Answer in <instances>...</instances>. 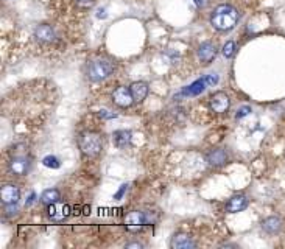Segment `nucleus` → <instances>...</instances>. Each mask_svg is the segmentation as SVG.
Here are the masks:
<instances>
[{
    "instance_id": "nucleus-1",
    "label": "nucleus",
    "mask_w": 285,
    "mask_h": 249,
    "mask_svg": "<svg viewBox=\"0 0 285 249\" xmlns=\"http://www.w3.org/2000/svg\"><path fill=\"white\" fill-rule=\"evenodd\" d=\"M239 22V11L231 5H220L210 16L212 27L218 31H231Z\"/></svg>"
},
{
    "instance_id": "nucleus-2",
    "label": "nucleus",
    "mask_w": 285,
    "mask_h": 249,
    "mask_svg": "<svg viewBox=\"0 0 285 249\" xmlns=\"http://www.w3.org/2000/svg\"><path fill=\"white\" fill-rule=\"evenodd\" d=\"M114 69H115V64L111 58H97L88 64L86 77L94 83H98L101 80L108 78L114 72Z\"/></svg>"
},
{
    "instance_id": "nucleus-3",
    "label": "nucleus",
    "mask_w": 285,
    "mask_h": 249,
    "mask_svg": "<svg viewBox=\"0 0 285 249\" xmlns=\"http://www.w3.org/2000/svg\"><path fill=\"white\" fill-rule=\"evenodd\" d=\"M78 145L85 156L95 158V156H98L103 150V137H101V134L95 133V131H85L80 134Z\"/></svg>"
},
{
    "instance_id": "nucleus-4",
    "label": "nucleus",
    "mask_w": 285,
    "mask_h": 249,
    "mask_svg": "<svg viewBox=\"0 0 285 249\" xmlns=\"http://www.w3.org/2000/svg\"><path fill=\"white\" fill-rule=\"evenodd\" d=\"M150 223H153V220H151V215L147 212L133 210L125 217V228L128 232H131V234L140 232Z\"/></svg>"
},
{
    "instance_id": "nucleus-5",
    "label": "nucleus",
    "mask_w": 285,
    "mask_h": 249,
    "mask_svg": "<svg viewBox=\"0 0 285 249\" xmlns=\"http://www.w3.org/2000/svg\"><path fill=\"white\" fill-rule=\"evenodd\" d=\"M209 108L212 112L217 114H224L228 112L231 108V100L228 97V93L224 92H215L209 97Z\"/></svg>"
},
{
    "instance_id": "nucleus-6",
    "label": "nucleus",
    "mask_w": 285,
    "mask_h": 249,
    "mask_svg": "<svg viewBox=\"0 0 285 249\" xmlns=\"http://www.w3.org/2000/svg\"><path fill=\"white\" fill-rule=\"evenodd\" d=\"M70 213H72V210H70V207L67 204H63V203H55V204H50L47 206V215H49V218L55 223H63L66 221Z\"/></svg>"
},
{
    "instance_id": "nucleus-7",
    "label": "nucleus",
    "mask_w": 285,
    "mask_h": 249,
    "mask_svg": "<svg viewBox=\"0 0 285 249\" xmlns=\"http://www.w3.org/2000/svg\"><path fill=\"white\" fill-rule=\"evenodd\" d=\"M112 101L118 106V108H129L134 103V97L131 93V89L126 86L117 87L112 92Z\"/></svg>"
},
{
    "instance_id": "nucleus-8",
    "label": "nucleus",
    "mask_w": 285,
    "mask_h": 249,
    "mask_svg": "<svg viewBox=\"0 0 285 249\" xmlns=\"http://www.w3.org/2000/svg\"><path fill=\"white\" fill-rule=\"evenodd\" d=\"M8 168L13 174H17V176H25L28 174L30 168H31V162L28 158L25 156H16L9 161L8 164Z\"/></svg>"
},
{
    "instance_id": "nucleus-9",
    "label": "nucleus",
    "mask_w": 285,
    "mask_h": 249,
    "mask_svg": "<svg viewBox=\"0 0 285 249\" xmlns=\"http://www.w3.org/2000/svg\"><path fill=\"white\" fill-rule=\"evenodd\" d=\"M206 161L207 164L210 165V167H223L224 164H228L229 161V156H228V153L224 148H213L207 153V156H206Z\"/></svg>"
},
{
    "instance_id": "nucleus-10",
    "label": "nucleus",
    "mask_w": 285,
    "mask_h": 249,
    "mask_svg": "<svg viewBox=\"0 0 285 249\" xmlns=\"http://www.w3.org/2000/svg\"><path fill=\"white\" fill-rule=\"evenodd\" d=\"M217 56V47L212 42H203L198 47V58L204 66H209Z\"/></svg>"
},
{
    "instance_id": "nucleus-11",
    "label": "nucleus",
    "mask_w": 285,
    "mask_h": 249,
    "mask_svg": "<svg viewBox=\"0 0 285 249\" xmlns=\"http://www.w3.org/2000/svg\"><path fill=\"white\" fill-rule=\"evenodd\" d=\"M20 198V190L19 187L13 185V184H6L2 187V203L5 206H13L16 204Z\"/></svg>"
},
{
    "instance_id": "nucleus-12",
    "label": "nucleus",
    "mask_w": 285,
    "mask_h": 249,
    "mask_svg": "<svg viewBox=\"0 0 285 249\" xmlns=\"http://www.w3.org/2000/svg\"><path fill=\"white\" fill-rule=\"evenodd\" d=\"M172 248L173 249H190V248H196V243L192 240V237L184 232H178L173 235L172 239Z\"/></svg>"
},
{
    "instance_id": "nucleus-13",
    "label": "nucleus",
    "mask_w": 285,
    "mask_h": 249,
    "mask_svg": "<svg viewBox=\"0 0 285 249\" xmlns=\"http://www.w3.org/2000/svg\"><path fill=\"white\" fill-rule=\"evenodd\" d=\"M248 198L245 195H235L232 196L228 204H226V212L228 213H239V212H243L246 207H248Z\"/></svg>"
},
{
    "instance_id": "nucleus-14",
    "label": "nucleus",
    "mask_w": 285,
    "mask_h": 249,
    "mask_svg": "<svg viewBox=\"0 0 285 249\" xmlns=\"http://www.w3.org/2000/svg\"><path fill=\"white\" fill-rule=\"evenodd\" d=\"M34 38H36L38 41H41V42H52V41H55L56 34H55V30L50 25H45V23H42V25H38L36 28H34Z\"/></svg>"
},
{
    "instance_id": "nucleus-15",
    "label": "nucleus",
    "mask_w": 285,
    "mask_h": 249,
    "mask_svg": "<svg viewBox=\"0 0 285 249\" xmlns=\"http://www.w3.org/2000/svg\"><path fill=\"white\" fill-rule=\"evenodd\" d=\"M129 89H131V93H133V97H134V101L140 103V101H144L148 95V84L145 81H134L131 86H129Z\"/></svg>"
},
{
    "instance_id": "nucleus-16",
    "label": "nucleus",
    "mask_w": 285,
    "mask_h": 249,
    "mask_svg": "<svg viewBox=\"0 0 285 249\" xmlns=\"http://www.w3.org/2000/svg\"><path fill=\"white\" fill-rule=\"evenodd\" d=\"M206 87H207L206 80L201 78V80H196L195 83H192L190 86L184 87L181 90V93H183V95H186V97H196V95H199L201 92H204Z\"/></svg>"
},
{
    "instance_id": "nucleus-17",
    "label": "nucleus",
    "mask_w": 285,
    "mask_h": 249,
    "mask_svg": "<svg viewBox=\"0 0 285 249\" xmlns=\"http://www.w3.org/2000/svg\"><path fill=\"white\" fill-rule=\"evenodd\" d=\"M262 229L270 235H276L282 229V220L279 217H268L262 221Z\"/></svg>"
},
{
    "instance_id": "nucleus-18",
    "label": "nucleus",
    "mask_w": 285,
    "mask_h": 249,
    "mask_svg": "<svg viewBox=\"0 0 285 249\" xmlns=\"http://www.w3.org/2000/svg\"><path fill=\"white\" fill-rule=\"evenodd\" d=\"M114 144L118 148H125L131 144V131H126V129H118V131L114 133Z\"/></svg>"
},
{
    "instance_id": "nucleus-19",
    "label": "nucleus",
    "mask_w": 285,
    "mask_h": 249,
    "mask_svg": "<svg viewBox=\"0 0 285 249\" xmlns=\"http://www.w3.org/2000/svg\"><path fill=\"white\" fill-rule=\"evenodd\" d=\"M61 199V193L56 188H49V190H44L42 195H41V203L44 206H50V204H55L58 201Z\"/></svg>"
},
{
    "instance_id": "nucleus-20",
    "label": "nucleus",
    "mask_w": 285,
    "mask_h": 249,
    "mask_svg": "<svg viewBox=\"0 0 285 249\" xmlns=\"http://www.w3.org/2000/svg\"><path fill=\"white\" fill-rule=\"evenodd\" d=\"M235 50H237V45H235V42L228 41L226 44L223 45V50H221V53H223V56H226V58H232V56L235 55Z\"/></svg>"
},
{
    "instance_id": "nucleus-21",
    "label": "nucleus",
    "mask_w": 285,
    "mask_h": 249,
    "mask_svg": "<svg viewBox=\"0 0 285 249\" xmlns=\"http://www.w3.org/2000/svg\"><path fill=\"white\" fill-rule=\"evenodd\" d=\"M42 164L45 165V167H49V168H59V161L55 156H45L42 159Z\"/></svg>"
},
{
    "instance_id": "nucleus-22",
    "label": "nucleus",
    "mask_w": 285,
    "mask_h": 249,
    "mask_svg": "<svg viewBox=\"0 0 285 249\" xmlns=\"http://www.w3.org/2000/svg\"><path fill=\"white\" fill-rule=\"evenodd\" d=\"M253 111H251V108H249V106H242V108L237 111V115H235V118L237 120H242L243 117H246V115H249L251 114Z\"/></svg>"
},
{
    "instance_id": "nucleus-23",
    "label": "nucleus",
    "mask_w": 285,
    "mask_h": 249,
    "mask_svg": "<svg viewBox=\"0 0 285 249\" xmlns=\"http://www.w3.org/2000/svg\"><path fill=\"white\" fill-rule=\"evenodd\" d=\"M204 80L207 83V86H213V84H217V83H218V77L217 75H206Z\"/></svg>"
},
{
    "instance_id": "nucleus-24",
    "label": "nucleus",
    "mask_w": 285,
    "mask_h": 249,
    "mask_svg": "<svg viewBox=\"0 0 285 249\" xmlns=\"http://www.w3.org/2000/svg\"><path fill=\"white\" fill-rule=\"evenodd\" d=\"M125 248L126 249H140V248H144V245L139 243V242H133V243H126Z\"/></svg>"
},
{
    "instance_id": "nucleus-25",
    "label": "nucleus",
    "mask_w": 285,
    "mask_h": 249,
    "mask_svg": "<svg viewBox=\"0 0 285 249\" xmlns=\"http://www.w3.org/2000/svg\"><path fill=\"white\" fill-rule=\"evenodd\" d=\"M198 8H206L209 5V0H193Z\"/></svg>"
},
{
    "instance_id": "nucleus-26",
    "label": "nucleus",
    "mask_w": 285,
    "mask_h": 249,
    "mask_svg": "<svg viewBox=\"0 0 285 249\" xmlns=\"http://www.w3.org/2000/svg\"><path fill=\"white\" fill-rule=\"evenodd\" d=\"M126 190H128V185H126V184H123V185H122V188H120V190H118V192H117V195H115V199H120V198L123 196V193H125Z\"/></svg>"
},
{
    "instance_id": "nucleus-27",
    "label": "nucleus",
    "mask_w": 285,
    "mask_h": 249,
    "mask_svg": "<svg viewBox=\"0 0 285 249\" xmlns=\"http://www.w3.org/2000/svg\"><path fill=\"white\" fill-rule=\"evenodd\" d=\"M98 115L103 117V118H114L115 117V114H108V111H100Z\"/></svg>"
},
{
    "instance_id": "nucleus-28",
    "label": "nucleus",
    "mask_w": 285,
    "mask_h": 249,
    "mask_svg": "<svg viewBox=\"0 0 285 249\" xmlns=\"http://www.w3.org/2000/svg\"><path fill=\"white\" fill-rule=\"evenodd\" d=\"M223 248H237V245H231V243H223Z\"/></svg>"
}]
</instances>
